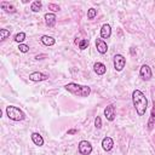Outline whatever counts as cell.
I'll use <instances>...</instances> for the list:
<instances>
[{
  "mask_svg": "<svg viewBox=\"0 0 155 155\" xmlns=\"http://www.w3.org/2000/svg\"><path fill=\"white\" fill-rule=\"evenodd\" d=\"M78 150L81 155H90L92 153V145L87 140H81L78 145Z\"/></svg>",
  "mask_w": 155,
  "mask_h": 155,
  "instance_id": "5",
  "label": "cell"
},
{
  "mask_svg": "<svg viewBox=\"0 0 155 155\" xmlns=\"http://www.w3.org/2000/svg\"><path fill=\"white\" fill-rule=\"evenodd\" d=\"M113 147H114V140H113V138H110V137H104V138L102 139V148H103V150L110 151V150L113 149Z\"/></svg>",
  "mask_w": 155,
  "mask_h": 155,
  "instance_id": "10",
  "label": "cell"
},
{
  "mask_svg": "<svg viewBox=\"0 0 155 155\" xmlns=\"http://www.w3.org/2000/svg\"><path fill=\"white\" fill-rule=\"evenodd\" d=\"M48 8L52 10L53 12H58V11L61 10V7H59L58 5H56V4H48Z\"/></svg>",
  "mask_w": 155,
  "mask_h": 155,
  "instance_id": "25",
  "label": "cell"
},
{
  "mask_svg": "<svg viewBox=\"0 0 155 155\" xmlns=\"http://www.w3.org/2000/svg\"><path fill=\"white\" fill-rule=\"evenodd\" d=\"M0 6H1V8L5 10V12H7V13H15V12H16V7H15L13 5H11L10 2L2 1V2L0 4Z\"/></svg>",
  "mask_w": 155,
  "mask_h": 155,
  "instance_id": "15",
  "label": "cell"
},
{
  "mask_svg": "<svg viewBox=\"0 0 155 155\" xmlns=\"http://www.w3.org/2000/svg\"><path fill=\"white\" fill-rule=\"evenodd\" d=\"M10 30L8 29H5V28H2V29H0V41H5L8 36H10Z\"/></svg>",
  "mask_w": 155,
  "mask_h": 155,
  "instance_id": "20",
  "label": "cell"
},
{
  "mask_svg": "<svg viewBox=\"0 0 155 155\" xmlns=\"http://www.w3.org/2000/svg\"><path fill=\"white\" fill-rule=\"evenodd\" d=\"M155 122V101L153 102V109H151V114H150V119H149V122H148V127L151 128Z\"/></svg>",
  "mask_w": 155,
  "mask_h": 155,
  "instance_id": "18",
  "label": "cell"
},
{
  "mask_svg": "<svg viewBox=\"0 0 155 155\" xmlns=\"http://www.w3.org/2000/svg\"><path fill=\"white\" fill-rule=\"evenodd\" d=\"M104 116L108 121H114V119H115V107H114V104H109L104 108Z\"/></svg>",
  "mask_w": 155,
  "mask_h": 155,
  "instance_id": "7",
  "label": "cell"
},
{
  "mask_svg": "<svg viewBox=\"0 0 155 155\" xmlns=\"http://www.w3.org/2000/svg\"><path fill=\"white\" fill-rule=\"evenodd\" d=\"M65 90L78 97H88L91 93V87L86 86V85H79L75 82H69L65 86Z\"/></svg>",
  "mask_w": 155,
  "mask_h": 155,
  "instance_id": "2",
  "label": "cell"
},
{
  "mask_svg": "<svg viewBox=\"0 0 155 155\" xmlns=\"http://www.w3.org/2000/svg\"><path fill=\"white\" fill-rule=\"evenodd\" d=\"M13 40H15L16 42H18V44H23V41L25 40V33H23V31L17 33V34L15 35Z\"/></svg>",
  "mask_w": 155,
  "mask_h": 155,
  "instance_id": "19",
  "label": "cell"
},
{
  "mask_svg": "<svg viewBox=\"0 0 155 155\" xmlns=\"http://www.w3.org/2000/svg\"><path fill=\"white\" fill-rule=\"evenodd\" d=\"M94 127L97 130L102 128V119H101V116H96V119H94Z\"/></svg>",
  "mask_w": 155,
  "mask_h": 155,
  "instance_id": "24",
  "label": "cell"
},
{
  "mask_svg": "<svg viewBox=\"0 0 155 155\" xmlns=\"http://www.w3.org/2000/svg\"><path fill=\"white\" fill-rule=\"evenodd\" d=\"M18 50H19V52H22V53H27V52L29 51V46L25 45V44H19V45H18Z\"/></svg>",
  "mask_w": 155,
  "mask_h": 155,
  "instance_id": "23",
  "label": "cell"
},
{
  "mask_svg": "<svg viewBox=\"0 0 155 155\" xmlns=\"http://www.w3.org/2000/svg\"><path fill=\"white\" fill-rule=\"evenodd\" d=\"M41 7H42V2L41 1H33L31 2V5H30V10L33 11V12H39L40 10H41Z\"/></svg>",
  "mask_w": 155,
  "mask_h": 155,
  "instance_id": "17",
  "label": "cell"
},
{
  "mask_svg": "<svg viewBox=\"0 0 155 155\" xmlns=\"http://www.w3.org/2000/svg\"><path fill=\"white\" fill-rule=\"evenodd\" d=\"M110 35H111V27H110V24H108V23L103 24L102 28H101V38L102 39H109Z\"/></svg>",
  "mask_w": 155,
  "mask_h": 155,
  "instance_id": "11",
  "label": "cell"
},
{
  "mask_svg": "<svg viewBox=\"0 0 155 155\" xmlns=\"http://www.w3.org/2000/svg\"><path fill=\"white\" fill-rule=\"evenodd\" d=\"M76 132H78V131H76L75 128H73V130H69V131H68V134H75Z\"/></svg>",
  "mask_w": 155,
  "mask_h": 155,
  "instance_id": "26",
  "label": "cell"
},
{
  "mask_svg": "<svg viewBox=\"0 0 155 155\" xmlns=\"http://www.w3.org/2000/svg\"><path fill=\"white\" fill-rule=\"evenodd\" d=\"M30 138H31V140H33V143L35 145H38V147H42L44 145V138H42V136L40 133L33 132L31 136H30Z\"/></svg>",
  "mask_w": 155,
  "mask_h": 155,
  "instance_id": "13",
  "label": "cell"
},
{
  "mask_svg": "<svg viewBox=\"0 0 155 155\" xmlns=\"http://www.w3.org/2000/svg\"><path fill=\"white\" fill-rule=\"evenodd\" d=\"M93 70H94V73H96L97 75H103V74H105V71H107V67H105L103 63H101V62H96V63L93 64Z\"/></svg>",
  "mask_w": 155,
  "mask_h": 155,
  "instance_id": "14",
  "label": "cell"
},
{
  "mask_svg": "<svg viewBox=\"0 0 155 155\" xmlns=\"http://www.w3.org/2000/svg\"><path fill=\"white\" fill-rule=\"evenodd\" d=\"M96 48L101 54H104L108 51V45L103 39H96Z\"/></svg>",
  "mask_w": 155,
  "mask_h": 155,
  "instance_id": "9",
  "label": "cell"
},
{
  "mask_svg": "<svg viewBox=\"0 0 155 155\" xmlns=\"http://www.w3.org/2000/svg\"><path fill=\"white\" fill-rule=\"evenodd\" d=\"M6 115L12 121H22L25 119L24 111L22 109H19L18 107H15V105H8L6 108Z\"/></svg>",
  "mask_w": 155,
  "mask_h": 155,
  "instance_id": "3",
  "label": "cell"
},
{
  "mask_svg": "<svg viewBox=\"0 0 155 155\" xmlns=\"http://www.w3.org/2000/svg\"><path fill=\"white\" fill-rule=\"evenodd\" d=\"M113 64H114V68H115L116 71H121V70L125 68V65H126V58H125L122 54L117 53V54L114 56Z\"/></svg>",
  "mask_w": 155,
  "mask_h": 155,
  "instance_id": "4",
  "label": "cell"
},
{
  "mask_svg": "<svg viewBox=\"0 0 155 155\" xmlns=\"http://www.w3.org/2000/svg\"><path fill=\"white\" fill-rule=\"evenodd\" d=\"M87 46H88V40L82 39V40L79 41V48H80V50H85Z\"/></svg>",
  "mask_w": 155,
  "mask_h": 155,
  "instance_id": "22",
  "label": "cell"
},
{
  "mask_svg": "<svg viewBox=\"0 0 155 155\" xmlns=\"http://www.w3.org/2000/svg\"><path fill=\"white\" fill-rule=\"evenodd\" d=\"M48 79V75L47 74H44L41 71H34V73H30L29 74V80L31 81H44V80H47Z\"/></svg>",
  "mask_w": 155,
  "mask_h": 155,
  "instance_id": "8",
  "label": "cell"
},
{
  "mask_svg": "<svg viewBox=\"0 0 155 155\" xmlns=\"http://www.w3.org/2000/svg\"><path fill=\"white\" fill-rule=\"evenodd\" d=\"M139 75H140V78H142L143 80L149 81V80L153 78V73H151L150 67H149L148 64H143V65L140 67V69H139Z\"/></svg>",
  "mask_w": 155,
  "mask_h": 155,
  "instance_id": "6",
  "label": "cell"
},
{
  "mask_svg": "<svg viewBox=\"0 0 155 155\" xmlns=\"http://www.w3.org/2000/svg\"><path fill=\"white\" fill-rule=\"evenodd\" d=\"M96 16H97V10H96V8L91 7V8L87 10V18H88V19H93Z\"/></svg>",
  "mask_w": 155,
  "mask_h": 155,
  "instance_id": "21",
  "label": "cell"
},
{
  "mask_svg": "<svg viewBox=\"0 0 155 155\" xmlns=\"http://www.w3.org/2000/svg\"><path fill=\"white\" fill-rule=\"evenodd\" d=\"M132 103H133V107H134L138 116L145 115V111L148 109V99L142 91L134 90L132 92Z\"/></svg>",
  "mask_w": 155,
  "mask_h": 155,
  "instance_id": "1",
  "label": "cell"
},
{
  "mask_svg": "<svg viewBox=\"0 0 155 155\" xmlns=\"http://www.w3.org/2000/svg\"><path fill=\"white\" fill-rule=\"evenodd\" d=\"M40 40H41V42H42L45 46H52V45H54V42H56V40H54L52 36H48V35H42Z\"/></svg>",
  "mask_w": 155,
  "mask_h": 155,
  "instance_id": "16",
  "label": "cell"
},
{
  "mask_svg": "<svg viewBox=\"0 0 155 155\" xmlns=\"http://www.w3.org/2000/svg\"><path fill=\"white\" fill-rule=\"evenodd\" d=\"M44 18H45V23H46V25L47 27H53L54 24H56V15L53 13V12H48V13H46L45 16H44Z\"/></svg>",
  "mask_w": 155,
  "mask_h": 155,
  "instance_id": "12",
  "label": "cell"
}]
</instances>
